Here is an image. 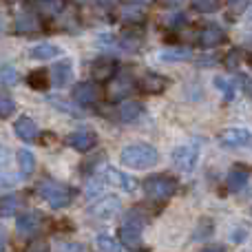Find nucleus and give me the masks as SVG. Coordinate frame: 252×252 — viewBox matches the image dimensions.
Here are the masks:
<instances>
[{"label": "nucleus", "instance_id": "43", "mask_svg": "<svg viewBox=\"0 0 252 252\" xmlns=\"http://www.w3.org/2000/svg\"><path fill=\"white\" fill-rule=\"evenodd\" d=\"M197 64L199 66H213V64H217V62H215V58H199V60H197Z\"/></svg>", "mask_w": 252, "mask_h": 252}, {"label": "nucleus", "instance_id": "46", "mask_svg": "<svg viewBox=\"0 0 252 252\" xmlns=\"http://www.w3.org/2000/svg\"><path fill=\"white\" fill-rule=\"evenodd\" d=\"M166 4H177V2H182V0H164Z\"/></svg>", "mask_w": 252, "mask_h": 252}, {"label": "nucleus", "instance_id": "32", "mask_svg": "<svg viewBox=\"0 0 252 252\" xmlns=\"http://www.w3.org/2000/svg\"><path fill=\"white\" fill-rule=\"evenodd\" d=\"M241 62H244V51H241V49H230V51L223 56V66L230 69V71L239 69Z\"/></svg>", "mask_w": 252, "mask_h": 252}, {"label": "nucleus", "instance_id": "31", "mask_svg": "<svg viewBox=\"0 0 252 252\" xmlns=\"http://www.w3.org/2000/svg\"><path fill=\"white\" fill-rule=\"evenodd\" d=\"M51 104L56 106V109H60V111H64V113H69V115H73V118H82V106L78 104V102L73 100V104L71 102H62V100H58V97H51Z\"/></svg>", "mask_w": 252, "mask_h": 252}, {"label": "nucleus", "instance_id": "13", "mask_svg": "<svg viewBox=\"0 0 252 252\" xmlns=\"http://www.w3.org/2000/svg\"><path fill=\"white\" fill-rule=\"evenodd\" d=\"M102 177H104L109 184L118 186L120 190H124V192H133L135 188H137V182H135L130 175H126V173H122V170H118V168H111V166H106L104 168Z\"/></svg>", "mask_w": 252, "mask_h": 252}, {"label": "nucleus", "instance_id": "12", "mask_svg": "<svg viewBox=\"0 0 252 252\" xmlns=\"http://www.w3.org/2000/svg\"><path fill=\"white\" fill-rule=\"evenodd\" d=\"M219 142L228 148H239V146H246V144L252 142V133L248 128H244V126H230V128H226L221 133Z\"/></svg>", "mask_w": 252, "mask_h": 252}, {"label": "nucleus", "instance_id": "41", "mask_svg": "<svg viewBox=\"0 0 252 252\" xmlns=\"http://www.w3.org/2000/svg\"><path fill=\"white\" fill-rule=\"evenodd\" d=\"M56 248L58 250H87L84 246H80V244H58Z\"/></svg>", "mask_w": 252, "mask_h": 252}, {"label": "nucleus", "instance_id": "23", "mask_svg": "<svg viewBox=\"0 0 252 252\" xmlns=\"http://www.w3.org/2000/svg\"><path fill=\"white\" fill-rule=\"evenodd\" d=\"M130 89H133V82H130V78H113L109 80V100L118 102V100H124L126 95L130 93Z\"/></svg>", "mask_w": 252, "mask_h": 252}, {"label": "nucleus", "instance_id": "26", "mask_svg": "<svg viewBox=\"0 0 252 252\" xmlns=\"http://www.w3.org/2000/svg\"><path fill=\"white\" fill-rule=\"evenodd\" d=\"M22 206L20 195H4L0 197V217H13Z\"/></svg>", "mask_w": 252, "mask_h": 252}, {"label": "nucleus", "instance_id": "5", "mask_svg": "<svg viewBox=\"0 0 252 252\" xmlns=\"http://www.w3.org/2000/svg\"><path fill=\"white\" fill-rule=\"evenodd\" d=\"M44 226V215L40 210H27L18 217L16 221V232L25 239H33Z\"/></svg>", "mask_w": 252, "mask_h": 252}, {"label": "nucleus", "instance_id": "21", "mask_svg": "<svg viewBox=\"0 0 252 252\" xmlns=\"http://www.w3.org/2000/svg\"><path fill=\"white\" fill-rule=\"evenodd\" d=\"M51 84L53 87H64V84H69V80L73 78V64H71V60H62V62H56V64L51 66Z\"/></svg>", "mask_w": 252, "mask_h": 252}, {"label": "nucleus", "instance_id": "27", "mask_svg": "<svg viewBox=\"0 0 252 252\" xmlns=\"http://www.w3.org/2000/svg\"><path fill=\"white\" fill-rule=\"evenodd\" d=\"M49 80H51V75L47 73V69H33L27 75V84L31 89H35V91H44L49 87Z\"/></svg>", "mask_w": 252, "mask_h": 252}, {"label": "nucleus", "instance_id": "44", "mask_svg": "<svg viewBox=\"0 0 252 252\" xmlns=\"http://www.w3.org/2000/svg\"><path fill=\"white\" fill-rule=\"evenodd\" d=\"M206 250H213V252H223V250H226V246H221V244H206Z\"/></svg>", "mask_w": 252, "mask_h": 252}, {"label": "nucleus", "instance_id": "51", "mask_svg": "<svg viewBox=\"0 0 252 252\" xmlns=\"http://www.w3.org/2000/svg\"><path fill=\"white\" fill-rule=\"evenodd\" d=\"M250 62H252V60H250Z\"/></svg>", "mask_w": 252, "mask_h": 252}, {"label": "nucleus", "instance_id": "7", "mask_svg": "<svg viewBox=\"0 0 252 252\" xmlns=\"http://www.w3.org/2000/svg\"><path fill=\"white\" fill-rule=\"evenodd\" d=\"M137 89L146 95H159L168 89V78L161 73H155V71H146L142 78L137 80Z\"/></svg>", "mask_w": 252, "mask_h": 252}, {"label": "nucleus", "instance_id": "34", "mask_svg": "<svg viewBox=\"0 0 252 252\" xmlns=\"http://www.w3.org/2000/svg\"><path fill=\"white\" fill-rule=\"evenodd\" d=\"M190 7L199 13H213L219 9V0H190Z\"/></svg>", "mask_w": 252, "mask_h": 252}, {"label": "nucleus", "instance_id": "1", "mask_svg": "<svg viewBox=\"0 0 252 252\" xmlns=\"http://www.w3.org/2000/svg\"><path fill=\"white\" fill-rule=\"evenodd\" d=\"M120 161H122L126 168L146 170V168H153L159 161V151L148 142H133L122 148Z\"/></svg>", "mask_w": 252, "mask_h": 252}, {"label": "nucleus", "instance_id": "16", "mask_svg": "<svg viewBox=\"0 0 252 252\" xmlns=\"http://www.w3.org/2000/svg\"><path fill=\"white\" fill-rule=\"evenodd\" d=\"M144 42V31L142 25H128V29L122 31L120 35V47L126 49V51H137Z\"/></svg>", "mask_w": 252, "mask_h": 252}, {"label": "nucleus", "instance_id": "33", "mask_svg": "<svg viewBox=\"0 0 252 252\" xmlns=\"http://www.w3.org/2000/svg\"><path fill=\"white\" fill-rule=\"evenodd\" d=\"M95 246H97V250H109V252H118L120 248H124L120 244V239H113L111 235H97Z\"/></svg>", "mask_w": 252, "mask_h": 252}, {"label": "nucleus", "instance_id": "3", "mask_svg": "<svg viewBox=\"0 0 252 252\" xmlns=\"http://www.w3.org/2000/svg\"><path fill=\"white\" fill-rule=\"evenodd\" d=\"M144 195L153 201H168L170 197L177 190V182H175L170 175H153V177H146L142 184Z\"/></svg>", "mask_w": 252, "mask_h": 252}, {"label": "nucleus", "instance_id": "22", "mask_svg": "<svg viewBox=\"0 0 252 252\" xmlns=\"http://www.w3.org/2000/svg\"><path fill=\"white\" fill-rule=\"evenodd\" d=\"M40 29V20H38V13L33 11H20L16 16V31L18 33H35Z\"/></svg>", "mask_w": 252, "mask_h": 252}, {"label": "nucleus", "instance_id": "20", "mask_svg": "<svg viewBox=\"0 0 252 252\" xmlns=\"http://www.w3.org/2000/svg\"><path fill=\"white\" fill-rule=\"evenodd\" d=\"M35 13L44 20H53L64 11V0H35Z\"/></svg>", "mask_w": 252, "mask_h": 252}, {"label": "nucleus", "instance_id": "24", "mask_svg": "<svg viewBox=\"0 0 252 252\" xmlns=\"http://www.w3.org/2000/svg\"><path fill=\"white\" fill-rule=\"evenodd\" d=\"M159 58L161 62H186L192 58L190 49L186 47H170V49H164V51H159Z\"/></svg>", "mask_w": 252, "mask_h": 252}, {"label": "nucleus", "instance_id": "40", "mask_svg": "<svg viewBox=\"0 0 252 252\" xmlns=\"http://www.w3.org/2000/svg\"><path fill=\"white\" fill-rule=\"evenodd\" d=\"M230 9L235 13H244L248 9V0H230Z\"/></svg>", "mask_w": 252, "mask_h": 252}, {"label": "nucleus", "instance_id": "48", "mask_svg": "<svg viewBox=\"0 0 252 252\" xmlns=\"http://www.w3.org/2000/svg\"><path fill=\"white\" fill-rule=\"evenodd\" d=\"M2 27H4V22H2V18H0V31H2Z\"/></svg>", "mask_w": 252, "mask_h": 252}, {"label": "nucleus", "instance_id": "49", "mask_svg": "<svg viewBox=\"0 0 252 252\" xmlns=\"http://www.w3.org/2000/svg\"><path fill=\"white\" fill-rule=\"evenodd\" d=\"M248 18H250V22H252V9H250V13H248Z\"/></svg>", "mask_w": 252, "mask_h": 252}, {"label": "nucleus", "instance_id": "42", "mask_svg": "<svg viewBox=\"0 0 252 252\" xmlns=\"http://www.w3.org/2000/svg\"><path fill=\"white\" fill-rule=\"evenodd\" d=\"M7 161H9V148L0 144V166H4Z\"/></svg>", "mask_w": 252, "mask_h": 252}, {"label": "nucleus", "instance_id": "9", "mask_svg": "<svg viewBox=\"0 0 252 252\" xmlns=\"http://www.w3.org/2000/svg\"><path fill=\"white\" fill-rule=\"evenodd\" d=\"M71 97H73L80 106H93V104H97V102H100L102 93H100L97 82H80V84H75V87H73Z\"/></svg>", "mask_w": 252, "mask_h": 252}, {"label": "nucleus", "instance_id": "17", "mask_svg": "<svg viewBox=\"0 0 252 252\" xmlns=\"http://www.w3.org/2000/svg\"><path fill=\"white\" fill-rule=\"evenodd\" d=\"M13 133H16V137L22 139V142H35L40 130H38V124H35L33 120L22 115V118H18L16 124H13Z\"/></svg>", "mask_w": 252, "mask_h": 252}, {"label": "nucleus", "instance_id": "2", "mask_svg": "<svg viewBox=\"0 0 252 252\" xmlns=\"http://www.w3.org/2000/svg\"><path fill=\"white\" fill-rule=\"evenodd\" d=\"M38 195L42 197L51 208L58 210V208L71 206V201H73V197H75V190L71 186H66V184L56 182V179H42V182L38 184Z\"/></svg>", "mask_w": 252, "mask_h": 252}, {"label": "nucleus", "instance_id": "6", "mask_svg": "<svg viewBox=\"0 0 252 252\" xmlns=\"http://www.w3.org/2000/svg\"><path fill=\"white\" fill-rule=\"evenodd\" d=\"M120 210H122V201L115 195H106V197H100L95 204H91L89 215L95 219H113Z\"/></svg>", "mask_w": 252, "mask_h": 252}, {"label": "nucleus", "instance_id": "14", "mask_svg": "<svg viewBox=\"0 0 252 252\" xmlns=\"http://www.w3.org/2000/svg\"><path fill=\"white\" fill-rule=\"evenodd\" d=\"M118 239L126 250H137L139 246H142V228L124 221L118 230Z\"/></svg>", "mask_w": 252, "mask_h": 252}, {"label": "nucleus", "instance_id": "37", "mask_svg": "<svg viewBox=\"0 0 252 252\" xmlns=\"http://www.w3.org/2000/svg\"><path fill=\"white\" fill-rule=\"evenodd\" d=\"M248 235H250V226H241V223H237L235 228L230 230V241L232 244H244L246 239H248Z\"/></svg>", "mask_w": 252, "mask_h": 252}, {"label": "nucleus", "instance_id": "8", "mask_svg": "<svg viewBox=\"0 0 252 252\" xmlns=\"http://www.w3.org/2000/svg\"><path fill=\"white\" fill-rule=\"evenodd\" d=\"M66 144L78 153H89L97 146V135L91 128H78L66 137Z\"/></svg>", "mask_w": 252, "mask_h": 252}, {"label": "nucleus", "instance_id": "35", "mask_svg": "<svg viewBox=\"0 0 252 252\" xmlns=\"http://www.w3.org/2000/svg\"><path fill=\"white\" fill-rule=\"evenodd\" d=\"M0 82L7 84V87H13L18 82V71L11 64H2L0 66Z\"/></svg>", "mask_w": 252, "mask_h": 252}, {"label": "nucleus", "instance_id": "36", "mask_svg": "<svg viewBox=\"0 0 252 252\" xmlns=\"http://www.w3.org/2000/svg\"><path fill=\"white\" fill-rule=\"evenodd\" d=\"M16 113V102L9 95H0V120H7Z\"/></svg>", "mask_w": 252, "mask_h": 252}, {"label": "nucleus", "instance_id": "28", "mask_svg": "<svg viewBox=\"0 0 252 252\" xmlns=\"http://www.w3.org/2000/svg\"><path fill=\"white\" fill-rule=\"evenodd\" d=\"M31 58H35V60H51V58H58L60 56V49L56 47V44H35L33 49L29 51Z\"/></svg>", "mask_w": 252, "mask_h": 252}, {"label": "nucleus", "instance_id": "29", "mask_svg": "<svg viewBox=\"0 0 252 252\" xmlns=\"http://www.w3.org/2000/svg\"><path fill=\"white\" fill-rule=\"evenodd\" d=\"M213 235H215L213 219H199V223H197V228H195V232H192V239L190 241H208Z\"/></svg>", "mask_w": 252, "mask_h": 252}, {"label": "nucleus", "instance_id": "30", "mask_svg": "<svg viewBox=\"0 0 252 252\" xmlns=\"http://www.w3.org/2000/svg\"><path fill=\"white\" fill-rule=\"evenodd\" d=\"M215 87H217V91L223 95V100L226 102H232L235 100V95H237V91H235V82L232 80H228V78H215Z\"/></svg>", "mask_w": 252, "mask_h": 252}, {"label": "nucleus", "instance_id": "25", "mask_svg": "<svg viewBox=\"0 0 252 252\" xmlns=\"http://www.w3.org/2000/svg\"><path fill=\"white\" fill-rule=\"evenodd\" d=\"M16 159H18V168H20L22 175H31L35 170V164H38L35 155L29 148H20V151L16 153Z\"/></svg>", "mask_w": 252, "mask_h": 252}, {"label": "nucleus", "instance_id": "10", "mask_svg": "<svg viewBox=\"0 0 252 252\" xmlns=\"http://www.w3.org/2000/svg\"><path fill=\"white\" fill-rule=\"evenodd\" d=\"M226 31L221 29L219 25H206L201 27L199 35H197V42H199L201 49H217L219 44L226 42Z\"/></svg>", "mask_w": 252, "mask_h": 252}, {"label": "nucleus", "instance_id": "50", "mask_svg": "<svg viewBox=\"0 0 252 252\" xmlns=\"http://www.w3.org/2000/svg\"><path fill=\"white\" fill-rule=\"evenodd\" d=\"M248 42H252V35H250V40H248Z\"/></svg>", "mask_w": 252, "mask_h": 252}, {"label": "nucleus", "instance_id": "19", "mask_svg": "<svg viewBox=\"0 0 252 252\" xmlns=\"http://www.w3.org/2000/svg\"><path fill=\"white\" fill-rule=\"evenodd\" d=\"M120 20L124 25H144L146 20V9L139 7V2H130L120 7Z\"/></svg>", "mask_w": 252, "mask_h": 252}, {"label": "nucleus", "instance_id": "11", "mask_svg": "<svg viewBox=\"0 0 252 252\" xmlns=\"http://www.w3.org/2000/svg\"><path fill=\"white\" fill-rule=\"evenodd\" d=\"M118 71L120 66L113 58H97L91 64V78L95 82H109V80H113L118 75Z\"/></svg>", "mask_w": 252, "mask_h": 252}, {"label": "nucleus", "instance_id": "15", "mask_svg": "<svg viewBox=\"0 0 252 252\" xmlns=\"http://www.w3.org/2000/svg\"><path fill=\"white\" fill-rule=\"evenodd\" d=\"M250 182V170L246 166H232L226 175V188L230 192H241Z\"/></svg>", "mask_w": 252, "mask_h": 252}, {"label": "nucleus", "instance_id": "47", "mask_svg": "<svg viewBox=\"0 0 252 252\" xmlns=\"http://www.w3.org/2000/svg\"><path fill=\"white\" fill-rule=\"evenodd\" d=\"M133 2H139V4H148V2H153V0H133Z\"/></svg>", "mask_w": 252, "mask_h": 252}, {"label": "nucleus", "instance_id": "18", "mask_svg": "<svg viewBox=\"0 0 252 252\" xmlns=\"http://www.w3.org/2000/svg\"><path fill=\"white\" fill-rule=\"evenodd\" d=\"M115 115H118L120 122L130 124V122H135V120H139L144 115V104L137 102V100H122V104L118 106V113Z\"/></svg>", "mask_w": 252, "mask_h": 252}, {"label": "nucleus", "instance_id": "38", "mask_svg": "<svg viewBox=\"0 0 252 252\" xmlns=\"http://www.w3.org/2000/svg\"><path fill=\"white\" fill-rule=\"evenodd\" d=\"M18 184V177L11 173H7V170H0V188H11Z\"/></svg>", "mask_w": 252, "mask_h": 252}, {"label": "nucleus", "instance_id": "39", "mask_svg": "<svg viewBox=\"0 0 252 252\" xmlns=\"http://www.w3.org/2000/svg\"><path fill=\"white\" fill-rule=\"evenodd\" d=\"M237 80H239V84H241V87H244L246 95H248L250 100H252V75H248V73H241Z\"/></svg>", "mask_w": 252, "mask_h": 252}, {"label": "nucleus", "instance_id": "4", "mask_svg": "<svg viewBox=\"0 0 252 252\" xmlns=\"http://www.w3.org/2000/svg\"><path fill=\"white\" fill-rule=\"evenodd\" d=\"M175 168H179L182 173H192L199 164V146L197 144H182L173 151L170 155Z\"/></svg>", "mask_w": 252, "mask_h": 252}, {"label": "nucleus", "instance_id": "45", "mask_svg": "<svg viewBox=\"0 0 252 252\" xmlns=\"http://www.w3.org/2000/svg\"><path fill=\"white\" fill-rule=\"evenodd\" d=\"M100 7H115L118 4V0H95Z\"/></svg>", "mask_w": 252, "mask_h": 252}]
</instances>
